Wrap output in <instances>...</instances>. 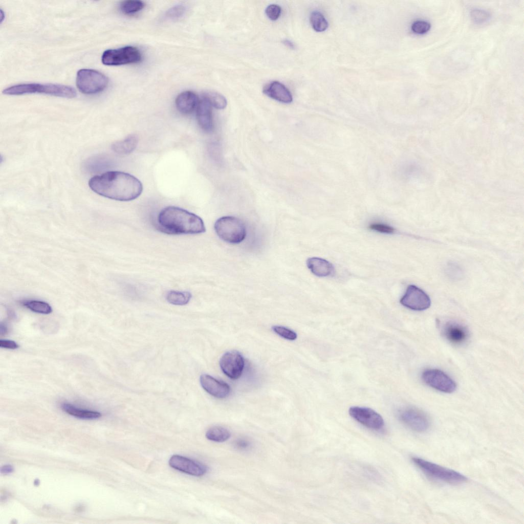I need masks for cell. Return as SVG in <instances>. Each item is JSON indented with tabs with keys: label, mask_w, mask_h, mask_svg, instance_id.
<instances>
[{
	"label": "cell",
	"mask_w": 524,
	"mask_h": 524,
	"mask_svg": "<svg viewBox=\"0 0 524 524\" xmlns=\"http://www.w3.org/2000/svg\"><path fill=\"white\" fill-rule=\"evenodd\" d=\"M90 188L104 197L119 201H130L138 198L143 186L135 176L120 171H110L92 177Z\"/></svg>",
	"instance_id": "1"
},
{
	"label": "cell",
	"mask_w": 524,
	"mask_h": 524,
	"mask_svg": "<svg viewBox=\"0 0 524 524\" xmlns=\"http://www.w3.org/2000/svg\"><path fill=\"white\" fill-rule=\"evenodd\" d=\"M158 223L161 231L168 234H199L206 231L200 217L176 206L163 208L159 213Z\"/></svg>",
	"instance_id": "2"
},
{
	"label": "cell",
	"mask_w": 524,
	"mask_h": 524,
	"mask_svg": "<svg viewBox=\"0 0 524 524\" xmlns=\"http://www.w3.org/2000/svg\"><path fill=\"white\" fill-rule=\"evenodd\" d=\"M3 93L9 95L41 93L65 98H74L76 92L71 86L55 83H22L4 89Z\"/></svg>",
	"instance_id": "3"
},
{
	"label": "cell",
	"mask_w": 524,
	"mask_h": 524,
	"mask_svg": "<svg viewBox=\"0 0 524 524\" xmlns=\"http://www.w3.org/2000/svg\"><path fill=\"white\" fill-rule=\"evenodd\" d=\"M412 462L425 475L446 483L460 484L467 481V478L455 470L443 467L419 457H412Z\"/></svg>",
	"instance_id": "4"
},
{
	"label": "cell",
	"mask_w": 524,
	"mask_h": 524,
	"mask_svg": "<svg viewBox=\"0 0 524 524\" xmlns=\"http://www.w3.org/2000/svg\"><path fill=\"white\" fill-rule=\"evenodd\" d=\"M214 228L219 237L229 243L239 244L246 236L245 223L235 216H225L219 218L215 222Z\"/></svg>",
	"instance_id": "5"
},
{
	"label": "cell",
	"mask_w": 524,
	"mask_h": 524,
	"mask_svg": "<svg viewBox=\"0 0 524 524\" xmlns=\"http://www.w3.org/2000/svg\"><path fill=\"white\" fill-rule=\"evenodd\" d=\"M108 82V78L105 75L95 70L82 69L77 73V88L85 94H94L103 91Z\"/></svg>",
	"instance_id": "6"
},
{
	"label": "cell",
	"mask_w": 524,
	"mask_h": 524,
	"mask_svg": "<svg viewBox=\"0 0 524 524\" xmlns=\"http://www.w3.org/2000/svg\"><path fill=\"white\" fill-rule=\"evenodd\" d=\"M141 59L140 51L136 47L129 46L105 51L102 54L101 61L107 66H120L136 63Z\"/></svg>",
	"instance_id": "7"
},
{
	"label": "cell",
	"mask_w": 524,
	"mask_h": 524,
	"mask_svg": "<svg viewBox=\"0 0 524 524\" xmlns=\"http://www.w3.org/2000/svg\"><path fill=\"white\" fill-rule=\"evenodd\" d=\"M398 418L405 426L417 432H426L430 426V420L427 415L415 407H408L400 410Z\"/></svg>",
	"instance_id": "8"
},
{
	"label": "cell",
	"mask_w": 524,
	"mask_h": 524,
	"mask_svg": "<svg viewBox=\"0 0 524 524\" xmlns=\"http://www.w3.org/2000/svg\"><path fill=\"white\" fill-rule=\"evenodd\" d=\"M423 381L428 385L440 391L452 393L456 388L455 382L446 374L438 369H428L422 375Z\"/></svg>",
	"instance_id": "9"
},
{
	"label": "cell",
	"mask_w": 524,
	"mask_h": 524,
	"mask_svg": "<svg viewBox=\"0 0 524 524\" xmlns=\"http://www.w3.org/2000/svg\"><path fill=\"white\" fill-rule=\"evenodd\" d=\"M348 412L352 418L369 429L379 430L384 426L381 416L371 408L352 406L350 408Z\"/></svg>",
	"instance_id": "10"
},
{
	"label": "cell",
	"mask_w": 524,
	"mask_h": 524,
	"mask_svg": "<svg viewBox=\"0 0 524 524\" xmlns=\"http://www.w3.org/2000/svg\"><path fill=\"white\" fill-rule=\"evenodd\" d=\"M401 304L414 311H423L429 308L431 300L429 296L418 287L410 285L400 299Z\"/></svg>",
	"instance_id": "11"
},
{
	"label": "cell",
	"mask_w": 524,
	"mask_h": 524,
	"mask_svg": "<svg viewBox=\"0 0 524 524\" xmlns=\"http://www.w3.org/2000/svg\"><path fill=\"white\" fill-rule=\"evenodd\" d=\"M220 365L226 376L232 379H237L242 374L245 362L241 354L234 351L224 354L221 358Z\"/></svg>",
	"instance_id": "12"
},
{
	"label": "cell",
	"mask_w": 524,
	"mask_h": 524,
	"mask_svg": "<svg viewBox=\"0 0 524 524\" xmlns=\"http://www.w3.org/2000/svg\"><path fill=\"white\" fill-rule=\"evenodd\" d=\"M169 464L176 470L196 476L204 475L208 470L206 465L179 455H172L169 459Z\"/></svg>",
	"instance_id": "13"
},
{
	"label": "cell",
	"mask_w": 524,
	"mask_h": 524,
	"mask_svg": "<svg viewBox=\"0 0 524 524\" xmlns=\"http://www.w3.org/2000/svg\"><path fill=\"white\" fill-rule=\"evenodd\" d=\"M202 387L211 396L217 398L227 397L230 391V386L226 382L218 380L207 374L202 375L200 378Z\"/></svg>",
	"instance_id": "14"
},
{
	"label": "cell",
	"mask_w": 524,
	"mask_h": 524,
	"mask_svg": "<svg viewBox=\"0 0 524 524\" xmlns=\"http://www.w3.org/2000/svg\"><path fill=\"white\" fill-rule=\"evenodd\" d=\"M196 110V119L200 127L207 133L211 132L214 128L211 105L202 98L200 100Z\"/></svg>",
	"instance_id": "15"
},
{
	"label": "cell",
	"mask_w": 524,
	"mask_h": 524,
	"mask_svg": "<svg viewBox=\"0 0 524 524\" xmlns=\"http://www.w3.org/2000/svg\"><path fill=\"white\" fill-rule=\"evenodd\" d=\"M443 334L447 340L454 344H462L468 337L466 327L453 321L448 322L444 325Z\"/></svg>",
	"instance_id": "16"
},
{
	"label": "cell",
	"mask_w": 524,
	"mask_h": 524,
	"mask_svg": "<svg viewBox=\"0 0 524 524\" xmlns=\"http://www.w3.org/2000/svg\"><path fill=\"white\" fill-rule=\"evenodd\" d=\"M263 93L280 102L290 103L293 100L291 92L279 81H273L267 84L263 89Z\"/></svg>",
	"instance_id": "17"
},
{
	"label": "cell",
	"mask_w": 524,
	"mask_h": 524,
	"mask_svg": "<svg viewBox=\"0 0 524 524\" xmlns=\"http://www.w3.org/2000/svg\"><path fill=\"white\" fill-rule=\"evenodd\" d=\"M199 101L194 93L187 91L182 92L177 96L176 105L178 110L182 114H190L196 109Z\"/></svg>",
	"instance_id": "18"
},
{
	"label": "cell",
	"mask_w": 524,
	"mask_h": 524,
	"mask_svg": "<svg viewBox=\"0 0 524 524\" xmlns=\"http://www.w3.org/2000/svg\"><path fill=\"white\" fill-rule=\"evenodd\" d=\"M307 265L310 271L318 277L329 276L335 271L334 267L330 262L320 257L309 258L307 260Z\"/></svg>",
	"instance_id": "19"
},
{
	"label": "cell",
	"mask_w": 524,
	"mask_h": 524,
	"mask_svg": "<svg viewBox=\"0 0 524 524\" xmlns=\"http://www.w3.org/2000/svg\"><path fill=\"white\" fill-rule=\"evenodd\" d=\"M61 407L69 414L81 419L94 420L101 416L98 411L79 408L70 403H63Z\"/></svg>",
	"instance_id": "20"
},
{
	"label": "cell",
	"mask_w": 524,
	"mask_h": 524,
	"mask_svg": "<svg viewBox=\"0 0 524 524\" xmlns=\"http://www.w3.org/2000/svg\"><path fill=\"white\" fill-rule=\"evenodd\" d=\"M138 138L136 135H130L124 139L114 143L112 148L115 152L126 155L132 152L137 147Z\"/></svg>",
	"instance_id": "21"
},
{
	"label": "cell",
	"mask_w": 524,
	"mask_h": 524,
	"mask_svg": "<svg viewBox=\"0 0 524 524\" xmlns=\"http://www.w3.org/2000/svg\"><path fill=\"white\" fill-rule=\"evenodd\" d=\"M191 297V293L188 291L171 290L167 293L166 299L170 304L184 305L189 302Z\"/></svg>",
	"instance_id": "22"
},
{
	"label": "cell",
	"mask_w": 524,
	"mask_h": 524,
	"mask_svg": "<svg viewBox=\"0 0 524 524\" xmlns=\"http://www.w3.org/2000/svg\"><path fill=\"white\" fill-rule=\"evenodd\" d=\"M231 436L230 431L221 426H214L209 428L206 433L207 439L216 442H223L228 440Z\"/></svg>",
	"instance_id": "23"
},
{
	"label": "cell",
	"mask_w": 524,
	"mask_h": 524,
	"mask_svg": "<svg viewBox=\"0 0 524 524\" xmlns=\"http://www.w3.org/2000/svg\"><path fill=\"white\" fill-rule=\"evenodd\" d=\"M203 98L216 109L222 110L225 108L227 104L225 97L222 94L212 91H207L203 94Z\"/></svg>",
	"instance_id": "24"
},
{
	"label": "cell",
	"mask_w": 524,
	"mask_h": 524,
	"mask_svg": "<svg viewBox=\"0 0 524 524\" xmlns=\"http://www.w3.org/2000/svg\"><path fill=\"white\" fill-rule=\"evenodd\" d=\"M22 304L26 308L37 313L49 314L52 312V309L49 304L42 301L26 300L23 302Z\"/></svg>",
	"instance_id": "25"
},
{
	"label": "cell",
	"mask_w": 524,
	"mask_h": 524,
	"mask_svg": "<svg viewBox=\"0 0 524 524\" xmlns=\"http://www.w3.org/2000/svg\"><path fill=\"white\" fill-rule=\"evenodd\" d=\"M144 3L139 0H128L120 3L121 11L126 15H131L142 10L144 7Z\"/></svg>",
	"instance_id": "26"
},
{
	"label": "cell",
	"mask_w": 524,
	"mask_h": 524,
	"mask_svg": "<svg viewBox=\"0 0 524 524\" xmlns=\"http://www.w3.org/2000/svg\"><path fill=\"white\" fill-rule=\"evenodd\" d=\"M310 21L313 29L317 32H323L328 27V23L324 16L318 11L312 12Z\"/></svg>",
	"instance_id": "27"
},
{
	"label": "cell",
	"mask_w": 524,
	"mask_h": 524,
	"mask_svg": "<svg viewBox=\"0 0 524 524\" xmlns=\"http://www.w3.org/2000/svg\"><path fill=\"white\" fill-rule=\"evenodd\" d=\"M186 10V7L184 5H177L167 11L165 16L170 20H178L184 16Z\"/></svg>",
	"instance_id": "28"
},
{
	"label": "cell",
	"mask_w": 524,
	"mask_h": 524,
	"mask_svg": "<svg viewBox=\"0 0 524 524\" xmlns=\"http://www.w3.org/2000/svg\"><path fill=\"white\" fill-rule=\"evenodd\" d=\"M273 331L281 337L289 340H294L297 338L296 333L292 330L282 326H273Z\"/></svg>",
	"instance_id": "29"
},
{
	"label": "cell",
	"mask_w": 524,
	"mask_h": 524,
	"mask_svg": "<svg viewBox=\"0 0 524 524\" xmlns=\"http://www.w3.org/2000/svg\"><path fill=\"white\" fill-rule=\"evenodd\" d=\"M411 28L414 33L423 34L427 33L430 30V24L425 20H417L413 23Z\"/></svg>",
	"instance_id": "30"
},
{
	"label": "cell",
	"mask_w": 524,
	"mask_h": 524,
	"mask_svg": "<svg viewBox=\"0 0 524 524\" xmlns=\"http://www.w3.org/2000/svg\"><path fill=\"white\" fill-rule=\"evenodd\" d=\"M368 228L370 230L381 233L391 234L395 232V229L392 227L380 223L371 224Z\"/></svg>",
	"instance_id": "31"
},
{
	"label": "cell",
	"mask_w": 524,
	"mask_h": 524,
	"mask_svg": "<svg viewBox=\"0 0 524 524\" xmlns=\"http://www.w3.org/2000/svg\"><path fill=\"white\" fill-rule=\"evenodd\" d=\"M281 8L276 4H271L267 6L266 9V14L267 17L272 20H277L281 14Z\"/></svg>",
	"instance_id": "32"
},
{
	"label": "cell",
	"mask_w": 524,
	"mask_h": 524,
	"mask_svg": "<svg viewBox=\"0 0 524 524\" xmlns=\"http://www.w3.org/2000/svg\"><path fill=\"white\" fill-rule=\"evenodd\" d=\"M471 16L473 20L477 24L483 23L487 21L489 17L488 12L479 9L473 10L471 13Z\"/></svg>",
	"instance_id": "33"
},
{
	"label": "cell",
	"mask_w": 524,
	"mask_h": 524,
	"mask_svg": "<svg viewBox=\"0 0 524 524\" xmlns=\"http://www.w3.org/2000/svg\"><path fill=\"white\" fill-rule=\"evenodd\" d=\"M0 346L3 348L14 350L18 347V345L13 340H1Z\"/></svg>",
	"instance_id": "34"
},
{
	"label": "cell",
	"mask_w": 524,
	"mask_h": 524,
	"mask_svg": "<svg viewBox=\"0 0 524 524\" xmlns=\"http://www.w3.org/2000/svg\"><path fill=\"white\" fill-rule=\"evenodd\" d=\"M14 471L13 467L9 464L5 465L1 468V472L4 474H9Z\"/></svg>",
	"instance_id": "35"
},
{
	"label": "cell",
	"mask_w": 524,
	"mask_h": 524,
	"mask_svg": "<svg viewBox=\"0 0 524 524\" xmlns=\"http://www.w3.org/2000/svg\"><path fill=\"white\" fill-rule=\"evenodd\" d=\"M237 447L239 448L243 449L248 447L249 443L248 441L244 440H239L236 443Z\"/></svg>",
	"instance_id": "36"
},
{
	"label": "cell",
	"mask_w": 524,
	"mask_h": 524,
	"mask_svg": "<svg viewBox=\"0 0 524 524\" xmlns=\"http://www.w3.org/2000/svg\"><path fill=\"white\" fill-rule=\"evenodd\" d=\"M283 43L291 49L294 48V43L288 39H285L283 40Z\"/></svg>",
	"instance_id": "37"
},
{
	"label": "cell",
	"mask_w": 524,
	"mask_h": 524,
	"mask_svg": "<svg viewBox=\"0 0 524 524\" xmlns=\"http://www.w3.org/2000/svg\"><path fill=\"white\" fill-rule=\"evenodd\" d=\"M7 326L5 325L2 324L1 323V325H0V333H1V335L5 334H6L7 333Z\"/></svg>",
	"instance_id": "38"
}]
</instances>
